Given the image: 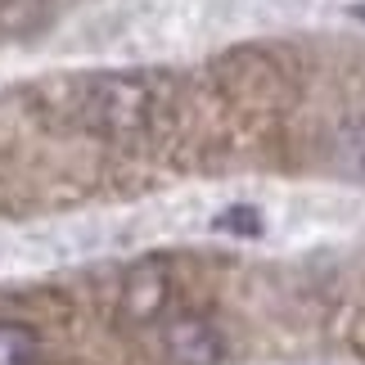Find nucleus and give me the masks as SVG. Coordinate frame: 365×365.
Segmentation results:
<instances>
[{"instance_id": "obj_1", "label": "nucleus", "mask_w": 365, "mask_h": 365, "mask_svg": "<svg viewBox=\"0 0 365 365\" xmlns=\"http://www.w3.org/2000/svg\"><path fill=\"white\" fill-rule=\"evenodd\" d=\"M172 352L185 361V365H212L221 356V339L199 320H185V325L172 329Z\"/></svg>"}, {"instance_id": "obj_2", "label": "nucleus", "mask_w": 365, "mask_h": 365, "mask_svg": "<svg viewBox=\"0 0 365 365\" xmlns=\"http://www.w3.org/2000/svg\"><path fill=\"white\" fill-rule=\"evenodd\" d=\"M212 230L230 235V240H257V235L266 230V221H262V212L252 203H230V207H221V212L212 217Z\"/></svg>"}, {"instance_id": "obj_3", "label": "nucleus", "mask_w": 365, "mask_h": 365, "mask_svg": "<svg viewBox=\"0 0 365 365\" xmlns=\"http://www.w3.org/2000/svg\"><path fill=\"white\" fill-rule=\"evenodd\" d=\"M0 365H36V334L23 325H0Z\"/></svg>"}, {"instance_id": "obj_4", "label": "nucleus", "mask_w": 365, "mask_h": 365, "mask_svg": "<svg viewBox=\"0 0 365 365\" xmlns=\"http://www.w3.org/2000/svg\"><path fill=\"white\" fill-rule=\"evenodd\" d=\"M343 149L352 153V163H356L361 172H365V122H361V126H352V131L343 135Z\"/></svg>"}, {"instance_id": "obj_5", "label": "nucleus", "mask_w": 365, "mask_h": 365, "mask_svg": "<svg viewBox=\"0 0 365 365\" xmlns=\"http://www.w3.org/2000/svg\"><path fill=\"white\" fill-rule=\"evenodd\" d=\"M347 14H352V19H361V23H365V5H352Z\"/></svg>"}]
</instances>
